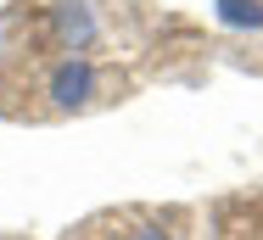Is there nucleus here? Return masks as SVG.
<instances>
[{
    "mask_svg": "<svg viewBox=\"0 0 263 240\" xmlns=\"http://www.w3.org/2000/svg\"><path fill=\"white\" fill-rule=\"evenodd\" d=\"M96 84H101V78H96L90 62H62V67L51 73V84H45V95H51V106L67 112V106H90Z\"/></svg>",
    "mask_w": 263,
    "mask_h": 240,
    "instance_id": "nucleus-1",
    "label": "nucleus"
},
{
    "mask_svg": "<svg viewBox=\"0 0 263 240\" xmlns=\"http://www.w3.org/2000/svg\"><path fill=\"white\" fill-rule=\"evenodd\" d=\"M56 34H62L67 50H90L96 45V17H90V6H84V0H62V6H56Z\"/></svg>",
    "mask_w": 263,
    "mask_h": 240,
    "instance_id": "nucleus-2",
    "label": "nucleus"
},
{
    "mask_svg": "<svg viewBox=\"0 0 263 240\" xmlns=\"http://www.w3.org/2000/svg\"><path fill=\"white\" fill-rule=\"evenodd\" d=\"M218 23H230V28H263V0H218Z\"/></svg>",
    "mask_w": 263,
    "mask_h": 240,
    "instance_id": "nucleus-3",
    "label": "nucleus"
},
{
    "mask_svg": "<svg viewBox=\"0 0 263 240\" xmlns=\"http://www.w3.org/2000/svg\"><path fill=\"white\" fill-rule=\"evenodd\" d=\"M135 240H174V235H162V229H140Z\"/></svg>",
    "mask_w": 263,
    "mask_h": 240,
    "instance_id": "nucleus-4",
    "label": "nucleus"
}]
</instances>
